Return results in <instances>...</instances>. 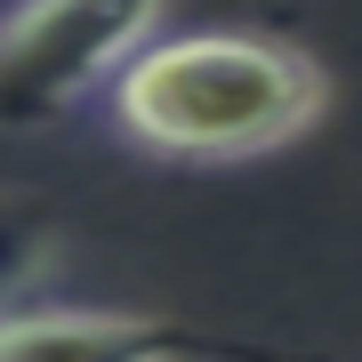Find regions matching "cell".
<instances>
[{"label": "cell", "mask_w": 362, "mask_h": 362, "mask_svg": "<svg viewBox=\"0 0 362 362\" xmlns=\"http://www.w3.org/2000/svg\"><path fill=\"white\" fill-rule=\"evenodd\" d=\"M97 97L153 161H258L330 113V73L274 33H153Z\"/></svg>", "instance_id": "1"}, {"label": "cell", "mask_w": 362, "mask_h": 362, "mask_svg": "<svg viewBox=\"0 0 362 362\" xmlns=\"http://www.w3.org/2000/svg\"><path fill=\"white\" fill-rule=\"evenodd\" d=\"M161 0H8L0 8V129L81 113L153 40Z\"/></svg>", "instance_id": "2"}, {"label": "cell", "mask_w": 362, "mask_h": 362, "mask_svg": "<svg viewBox=\"0 0 362 362\" xmlns=\"http://www.w3.org/2000/svg\"><path fill=\"white\" fill-rule=\"evenodd\" d=\"M0 362H322L274 354L242 338L194 330L177 314H121V306H0Z\"/></svg>", "instance_id": "3"}, {"label": "cell", "mask_w": 362, "mask_h": 362, "mask_svg": "<svg viewBox=\"0 0 362 362\" xmlns=\"http://www.w3.org/2000/svg\"><path fill=\"white\" fill-rule=\"evenodd\" d=\"M57 258V209L40 194H0V306H16Z\"/></svg>", "instance_id": "4"}]
</instances>
